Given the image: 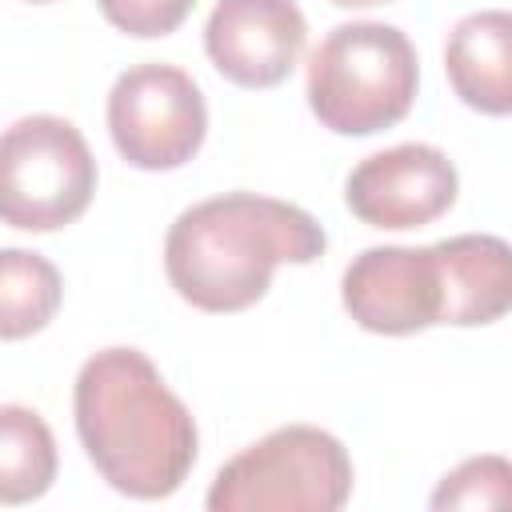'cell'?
<instances>
[{
    "label": "cell",
    "instance_id": "cell-1",
    "mask_svg": "<svg viewBox=\"0 0 512 512\" xmlns=\"http://www.w3.org/2000/svg\"><path fill=\"white\" fill-rule=\"evenodd\" d=\"M72 412L92 468L132 500L172 496L196 464V420L140 348L88 356Z\"/></svg>",
    "mask_w": 512,
    "mask_h": 512
},
{
    "label": "cell",
    "instance_id": "cell-2",
    "mask_svg": "<svg viewBox=\"0 0 512 512\" xmlns=\"http://www.w3.org/2000/svg\"><path fill=\"white\" fill-rule=\"evenodd\" d=\"M328 236L312 212L256 192H224L184 208L164 240V272L200 312L252 308L280 264H312Z\"/></svg>",
    "mask_w": 512,
    "mask_h": 512
},
{
    "label": "cell",
    "instance_id": "cell-3",
    "mask_svg": "<svg viewBox=\"0 0 512 512\" xmlns=\"http://www.w3.org/2000/svg\"><path fill=\"white\" fill-rule=\"evenodd\" d=\"M416 84V48L396 24H336L308 56V108L336 136H372L400 124Z\"/></svg>",
    "mask_w": 512,
    "mask_h": 512
},
{
    "label": "cell",
    "instance_id": "cell-4",
    "mask_svg": "<svg viewBox=\"0 0 512 512\" xmlns=\"http://www.w3.org/2000/svg\"><path fill=\"white\" fill-rule=\"evenodd\" d=\"M352 496L344 444L312 424H288L236 452L208 488L212 512H336Z\"/></svg>",
    "mask_w": 512,
    "mask_h": 512
},
{
    "label": "cell",
    "instance_id": "cell-5",
    "mask_svg": "<svg viewBox=\"0 0 512 512\" xmlns=\"http://www.w3.org/2000/svg\"><path fill=\"white\" fill-rule=\"evenodd\" d=\"M96 192V160L64 116H24L0 132V224L56 232L84 216Z\"/></svg>",
    "mask_w": 512,
    "mask_h": 512
},
{
    "label": "cell",
    "instance_id": "cell-6",
    "mask_svg": "<svg viewBox=\"0 0 512 512\" xmlns=\"http://www.w3.org/2000/svg\"><path fill=\"white\" fill-rule=\"evenodd\" d=\"M108 132L116 152L144 172L188 164L208 132V104L176 64H136L108 92Z\"/></svg>",
    "mask_w": 512,
    "mask_h": 512
},
{
    "label": "cell",
    "instance_id": "cell-7",
    "mask_svg": "<svg viewBox=\"0 0 512 512\" xmlns=\"http://www.w3.org/2000/svg\"><path fill=\"white\" fill-rule=\"evenodd\" d=\"M460 176L436 144H396L364 156L344 184V204L372 228H424L456 204Z\"/></svg>",
    "mask_w": 512,
    "mask_h": 512
},
{
    "label": "cell",
    "instance_id": "cell-8",
    "mask_svg": "<svg viewBox=\"0 0 512 512\" xmlns=\"http://www.w3.org/2000/svg\"><path fill=\"white\" fill-rule=\"evenodd\" d=\"M344 312L380 336H412L440 324V264L428 248H364L340 276Z\"/></svg>",
    "mask_w": 512,
    "mask_h": 512
},
{
    "label": "cell",
    "instance_id": "cell-9",
    "mask_svg": "<svg viewBox=\"0 0 512 512\" xmlns=\"http://www.w3.org/2000/svg\"><path fill=\"white\" fill-rule=\"evenodd\" d=\"M308 20L296 0H216L204 24V52L240 88H276L296 68Z\"/></svg>",
    "mask_w": 512,
    "mask_h": 512
},
{
    "label": "cell",
    "instance_id": "cell-10",
    "mask_svg": "<svg viewBox=\"0 0 512 512\" xmlns=\"http://www.w3.org/2000/svg\"><path fill=\"white\" fill-rule=\"evenodd\" d=\"M440 264V324L476 328L512 308V252L500 236L468 232L432 244Z\"/></svg>",
    "mask_w": 512,
    "mask_h": 512
},
{
    "label": "cell",
    "instance_id": "cell-11",
    "mask_svg": "<svg viewBox=\"0 0 512 512\" xmlns=\"http://www.w3.org/2000/svg\"><path fill=\"white\" fill-rule=\"evenodd\" d=\"M444 68L452 92L484 112L508 116L512 112V16L504 8L464 16L444 48Z\"/></svg>",
    "mask_w": 512,
    "mask_h": 512
},
{
    "label": "cell",
    "instance_id": "cell-12",
    "mask_svg": "<svg viewBox=\"0 0 512 512\" xmlns=\"http://www.w3.org/2000/svg\"><path fill=\"white\" fill-rule=\"evenodd\" d=\"M56 436L40 412L0 404V504L40 500L56 480Z\"/></svg>",
    "mask_w": 512,
    "mask_h": 512
},
{
    "label": "cell",
    "instance_id": "cell-13",
    "mask_svg": "<svg viewBox=\"0 0 512 512\" xmlns=\"http://www.w3.org/2000/svg\"><path fill=\"white\" fill-rule=\"evenodd\" d=\"M64 284L48 256L0 248V340H24L52 324Z\"/></svg>",
    "mask_w": 512,
    "mask_h": 512
},
{
    "label": "cell",
    "instance_id": "cell-14",
    "mask_svg": "<svg viewBox=\"0 0 512 512\" xmlns=\"http://www.w3.org/2000/svg\"><path fill=\"white\" fill-rule=\"evenodd\" d=\"M512 468L504 456H472L460 468L444 476V484L432 492V508H480V504H504L512 496Z\"/></svg>",
    "mask_w": 512,
    "mask_h": 512
},
{
    "label": "cell",
    "instance_id": "cell-15",
    "mask_svg": "<svg viewBox=\"0 0 512 512\" xmlns=\"http://www.w3.org/2000/svg\"><path fill=\"white\" fill-rule=\"evenodd\" d=\"M192 4L196 0H100V12L116 32L152 40L176 32L188 20Z\"/></svg>",
    "mask_w": 512,
    "mask_h": 512
},
{
    "label": "cell",
    "instance_id": "cell-16",
    "mask_svg": "<svg viewBox=\"0 0 512 512\" xmlns=\"http://www.w3.org/2000/svg\"><path fill=\"white\" fill-rule=\"evenodd\" d=\"M336 8H372V4H388V0H332Z\"/></svg>",
    "mask_w": 512,
    "mask_h": 512
},
{
    "label": "cell",
    "instance_id": "cell-17",
    "mask_svg": "<svg viewBox=\"0 0 512 512\" xmlns=\"http://www.w3.org/2000/svg\"><path fill=\"white\" fill-rule=\"evenodd\" d=\"M28 4H52V0H28Z\"/></svg>",
    "mask_w": 512,
    "mask_h": 512
}]
</instances>
